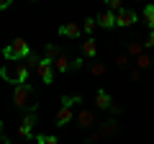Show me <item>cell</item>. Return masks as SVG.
I'll return each mask as SVG.
<instances>
[{
    "label": "cell",
    "instance_id": "f546056e",
    "mask_svg": "<svg viewBox=\"0 0 154 144\" xmlns=\"http://www.w3.org/2000/svg\"><path fill=\"white\" fill-rule=\"evenodd\" d=\"M0 144H3V136H0Z\"/></svg>",
    "mask_w": 154,
    "mask_h": 144
},
{
    "label": "cell",
    "instance_id": "d4e9b609",
    "mask_svg": "<svg viewBox=\"0 0 154 144\" xmlns=\"http://www.w3.org/2000/svg\"><path fill=\"white\" fill-rule=\"evenodd\" d=\"M149 64H152V59H149L146 54H141V57H139V67H141V70H144V67H149Z\"/></svg>",
    "mask_w": 154,
    "mask_h": 144
},
{
    "label": "cell",
    "instance_id": "83f0119b",
    "mask_svg": "<svg viewBox=\"0 0 154 144\" xmlns=\"http://www.w3.org/2000/svg\"><path fill=\"white\" fill-rule=\"evenodd\" d=\"M5 8H11V0H0V11H5Z\"/></svg>",
    "mask_w": 154,
    "mask_h": 144
},
{
    "label": "cell",
    "instance_id": "ac0fdd59",
    "mask_svg": "<svg viewBox=\"0 0 154 144\" xmlns=\"http://www.w3.org/2000/svg\"><path fill=\"white\" fill-rule=\"evenodd\" d=\"M16 131H18V136H21V139H26V142H31V139H33V129L23 126V124H21L18 129H16Z\"/></svg>",
    "mask_w": 154,
    "mask_h": 144
},
{
    "label": "cell",
    "instance_id": "7c38bea8",
    "mask_svg": "<svg viewBox=\"0 0 154 144\" xmlns=\"http://www.w3.org/2000/svg\"><path fill=\"white\" fill-rule=\"evenodd\" d=\"M72 121V108H67V105H62L59 111H57V126H64V124Z\"/></svg>",
    "mask_w": 154,
    "mask_h": 144
},
{
    "label": "cell",
    "instance_id": "4fadbf2b",
    "mask_svg": "<svg viewBox=\"0 0 154 144\" xmlns=\"http://www.w3.org/2000/svg\"><path fill=\"white\" fill-rule=\"evenodd\" d=\"M23 126H28V129H33V126H36V124H38V113H36V108H28V111L26 113H23Z\"/></svg>",
    "mask_w": 154,
    "mask_h": 144
},
{
    "label": "cell",
    "instance_id": "484cf974",
    "mask_svg": "<svg viewBox=\"0 0 154 144\" xmlns=\"http://www.w3.org/2000/svg\"><path fill=\"white\" fill-rule=\"evenodd\" d=\"M110 113H113V116H118V113H121V105H118V103H110Z\"/></svg>",
    "mask_w": 154,
    "mask_h": 144
},
{
    "label": "cell",
    "instance_id": "44dd1931",
    "mask_svg": "<svg viewBox=\"0 0 154 144\" xmlns=\"http://www.w3.org/2000/svg\"><path fill=\"white\" fill-rule=\"evenodd\" d=\"M108 11L110 13H121L123 11V3H121V0H108Z\"/></svg>",
    "mask_w": 154,
    "mask_h": 144
},
{
    "label": "cell",
    "instance_id": "603a6c76",
    "mask_svg": "<svg viewBox=\"0 0 154 144\" xmlns=\"http://www.w3.org/2000/svg\"><path fill=\"white\" fill-rule=\"evenodd\" d=\"M90 72H93V75H103V72H105V64H100V62H95V64L90 67Z\"/></svg>",
    "mask_w": 154,
    "mask_h": 144
},
{
    "label": "cell",
    "instance_id": "5b68a950",
    "mask_svg": "<svg viewBox=\"0 0 154 144\" xmlns=\"http://www.w3.org/2000/svg\"><path fill=\"white\" fill-rule=\"evenodd\" d=\"M136 21H139L136 11H126V8H123L121 13H116V26L118 28H128V26H134Z\"/></svg>",
    "mask_w": 154,
    "mask_h": 144
},
{
    "label": "cell",
    "instance_id": "3957f363",
    "mask_svg": "<svg viewBox=\"0 0 154 144\" xmlns=\"http://www.w3.org/2000/svg\"><path fill=\"white\" fill-rule=\"evenodd\" d=\"M3 57H5L8 62H21V59H26V57H31V49H28V41H23V39H16V41H11V44L3 49Z\"/></svg>",
    "mask_w": 154,
    "mask_h": 144
},
{
    "label": "cell",
    "instance_id": "277c9868",
    "mask_svg": "<svg viewBox=\"0 0 154 144\" xmlns=\"http://www.w3.org/2000/svg\"><path fill=\"white\" fill-rule=\"evenodd\" d=\"M36 72H38V77L44 80V85H51V83H54V62H51V59H44V57H41Z\"/></svg>",
    "mask_w": 154,
    "mask_h": 144
},
{
    "label": "cell",
    "instance_id": "30bf717a",
    "mask_svg": "<svg viewBox=\"0 0 154 144\" xmlns=\"http://www.w3.org/2000/svg\"><path fill=\"white\" fill-rule=\"evenodd\" d=\"M82 54L90 57V59L98 57V41H95V39H85V41H82Z\"/></svg>",
    "mask_w": 154,
    "mask_h": 144
},
{
    "label": "cell",
    "instance_id": "4316f807",
    "mask_svg": "<svg viewBox=\"0 0 154 144\" xmlns=\"http://www.w3.org/2000/svg\"><path fill=\"white\" fill-rule=\"evenodd\" d=\"M144 46H154V31H152V33L146 36V41H144Z\"/></svg>",
    "mask_w": 154,
    "mask_h": 144
},
{
    "label": "cell",
    "instance_id": "7a4b0ae2",
    "mask_svg": "<svg viewBox=\"0 0 154 144\" xmlns=\"http://www.w3.org/2000/svg\"><path fill=\"white\" fill-rule=\"evenodd\" d=\"M13 105H16V108H28V105H31V108H36V103H33V88L28 83H23V85H16V88H13Z\"/></svg>",
    "mask_w": 154,
    "mask_h": 144
},
{
    "label": "cell",
    "instance_id": "8fae6325",
    "mask_svg": "<svg viewBox=\"0 0 154 144\" xmlns=\"http://www.w3.org/2000/svg\"><path fill=\"white\" fill-rule=\"evenodd\" d=\"M98 26H100V28H116V13L105 11L103 16L98 18Z\"/></svg>",
    "mask_w": 154,
    "mask_h": 144
},
{
    "label": "cell",
    "instance_id": "cb8c5ba5",
    "mask_svg": "<svg viewBox=\"0 0 154 144\" xmlns=\"http://www.w3.org/2000/svg\"><path fill=\"white\" fill-rule=\"evenodd\" d=\"M85 67V57H77V59H72V70H82Z\"/></svg>",
    "mask_w": 154,
    "mask_h": 144
},
{
    "label": "cell",
    "instance_id": "7402d4cb",
    "mask_svg": "<svg viewBox=\"0 0 154 144\" xmlns=\"http://www.w3.org/2000/svg\"><path fill=\"white\" fill-rule=\"evenodd\" d=\"M38 62H41V57H36V54L26 57V67H28V70H36V67H38Z\"/></svg>",
    "mask_w": 154,
    "mask_h": 144
},
{
    "label": "cell",
    "instance_id": "ffe728a7",
    "mask_svg": "<svg viewBox=\"0 0 154 144\" xmlns=\"http://www.w3.org/2000/svg\"><path fill=\"white\" fill-rule=\"evenodd\" d=\"M95 26H98V21H95V18H85L82 31H85V33H93V31H95Z\"/></svg>",
    "mask_w": 154,
    "mask_h": 144
},
{
    "label": "cell",
    "instance_id": "9a60e30c",
    "mask_svg": "<svg viewBox=\"0 0 154 144\" xmlns=\"http://www.w3.org/2000/svg\"><path fill=\"white\" fill-rule=\"evenodd\" d=\"M80 103H82V95L80 93H69V95L62 98V105H67V108H75V105H80Z\"/></svg>",
    "mask_w": 154,
    "mask_h": 144
},
{
    "label": "cell",
    "instance_id": "52a82bcc",
    "mask_svg": "<svg viewBox=\"0 0 154 144\" xmlns=\"http://www.w3.org/2000/svg\"><path fill=\"white\" fill-rule=\"evenodd\" d=\"M54 70H57V72H69V70H72V59H69L67 54H59V57L54 59Z\"/></svg>",
    "mask_w": 154,
    "mask_h": 144
},
{
    "label": "cell",
    "instance_id": "f1b7e54d",
    "mask_svg": "<svg viewBox=\"0 0 154 144\" xmlns=\"http://www.w3.org/2000/svg\"><path fill=\"white\" fill-rule=\"evenodd\" d=\"M3 131H5V124H3V121H0V136H3Z\"/></svg>",
    "mask_w": 154,
    "mask_h": 144
},
{
    "label": "cell",
    "instance_id": "ba28073f",
    "mask_svg": "<svg viewBox=\"0 0 154 144\" xmlns=\"http://www.w3.org/2000/svg\"><path fill=\"white\" fill-rule=\"evenodd\" d=\"M80 31H82V28L77 26V23H64V26L59 28V36H69V39H77V36H80Z\"/></svg>",
    "mask_w": 154,
    "mask_h": 144
},
{
    "label": "cell",
    "instance_id": "e0dca14e",
    "mask_svg": "<svg viewBox=\"0 0 154 144\" xmlns=\"http://www.w3.org/2000/svg\"><path fill=\"white\" fill-rule=\"evenodd\" d=\"M141 52H144V44H141V41H128V54L141 57Z\"/></svg>",
    "mask_w": 154,
    "mask_h": 144
},
{
    "label": "cell",
    "instance_id": "6da1fadb",
    "mask_svg": "<svg viewBox=\"0 0 154 144\" xmlns=\"http://www.w3.org/2000/svg\"><path fill=\"white\" fill-rule=\"evenodd\" d=\"M28 72L31 70L26 67V62H11V64L0 67V77L13 85H23V83H28Z\"/></svg>",
    "mask_w": 154,
    "mask_h": 144
},
{
    "label": "cell",
    "instance_id": "d6986e66",
    "mask_svg": "<svg viewBox=\"0 0 154 144\" xmlns=\"http://www.w3.org/2000/svg\"><path fill=\"white\" fill-rule=\"evenodd\" d=\"M36 144H59V142L51 134H36Z\"/></svg>",
    "mask_w": 154,
    "mask_h": 144
},
{
    "label": "cell",
    "instance_id": "9c48e42d",
    "mask_svg": "<svg viewBox=\"0 0 154 144\" xmlns=\"http://www.w3.org/2000/svg\"><path fill=\"white\" fill-rule=\"evenodd\" d=\"M77 124H80L82 129L93 126V124H95V113L93 111H80V113H77Z\"/></svg>",
    "mask_w": 154,
    "mask_h": 144
},
{
    "label": "cell",
    "instance_id": "2e32d148",
    "mask_svg": "<svg viewBox=\"0 0 154 144\" xmlns=\"http://www.w3.org/2000/svg\"><path fill=\"white\" fill-rule=\"evenodd\" d=\"M59 54H64V52H62L57 44H46V46H44V59H51V62H54Z\"/></svg>",
    "mask_w": 154,
    "mask_h": 144
},
{
    "label": "cell",
    "instance_id": "5bb4252c",
    "mask_svg": "<svg viewBox=\"0 0 154 144\" xmlns=\"http://www.w3.org/2000/svg\"><path fill=\"white\" fill-rule=\"evenodd\" d=\"M141 21L154 31V5H144V11H141Z\"/></svg>",
    "mask_w": 154,
    "mask_h": 144
},
{
    "label": "cell",
    "instance_id": "8992f818",
    "mask_svg": "<svg viewBox=\"0 0 154 144\" xmlns=\"http://www.w3.org/2000/svg\"><path fill=\"white\" fill-rule=\"evenodd\" d=\"M110 103H113V100H110V93H108V90H98V93H95V105H98L100 111L110 108Z\"/></svg>",
    "mask_w": 154,
    "mask_h": 144
}]
</instances>
